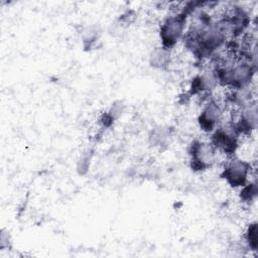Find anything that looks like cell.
<instances>
[{"instance_id": "cell-1", "label": "cell", "mask_w": 258, "mask_h": 258, "mask_svg": "<svg viewBox=\"0 0 258 258\" xmlns=\"http://www.w3.org/2000/svg\"><path fill=\"white\" fill-rule=\"evenodd\" d=\"M255 71V64L250 59H241L229 67L217 68L215 70L219 83L234 90L249 87Z\"/></svg>"}, {"instance_id": "cell-2", "label": "cell", "mask_w": 258, "mask_h": 258, "mask_svg": "<svg viewBox=\"0 0 258 258\" xmlns=\"http://www.w3.org/2000/svg\"><path fill=\"white\" fill-rule=\"evenodd\" d=\"M191 10H194V8L191 4L188 3L180 12L164 19L159 30L161 45L163 47L171 49L177 41L184 36L186 18Z\"/></svg>"}, {"instance_id": "cell-3", "label": "cell", "mask_w": 258, "mask_h": 258, "mask_svg": "<svg viewBox=\"0 0 258 258\" xmlns=\"http://www.w3.org/2000/svg\"><path fill=\"white\" fill-rule=\"evenodd\" d=\"M217 150L210 142L195 140L188 147L190 166L195 171H204L211 168L217 158Z\"/></svg>"}, {"instance_id": "cell-4", "label": "cell", "mask_w": 258, "mask_h": 258, "mask_svg": "<svg viewBox=\"0 0 258 258\" xmlns=\"http://www.w3.org/2000/svg\"><path fill=\"white\" fill-rule=\"evenodd\" d=\"M250 172L251 164L248 161L233 156L226 162L221 176L230 186L242 187L249 181Z\"/></svg>"}, {"instance_id": "cell-5", "label": "cell", "mask_w": 258, "mask_h": 258, "mask_svg": "<svg viewBox=\"0 0 258 258\" xmlns=\"http://www.w3.org/2000/svg\"><path fill=\"white\" fill-rule=\"evenodd\" d=\"M210 143L217 151L233 157L238 149V134L230 125L228 127L219 126L212 132Z\"/></svg>"}, {"instance_id": "cell-6", "label": "cell", "mask_w": 258, "mask_h": 258, "mask_svg": "<svg viewBox=\"0 0 258 258\" xmlns=\"http://www.w3.org/2000/svg\"><path fill=\"white\" fill-rule=\"evenodd\" d=\"M258 113L255 103H249L241 107L236 120H232L230 126L239 135H250L257 127Z\"/></svg>"}, {"instance_id": "cell-7", "label": "cell", "mask_w": 258, "mask_h": 258, "mask_svg": "<svg viewBox=\"0 0 258 258\" xmlns=\"http://www.w3.org/2000/svg\"><path fill=\"white\" fill-rule=\"evenodd\" d=\"M223 119V110L220 105L214 101H209L202 112L199 115L198 122L201 129L207 133H212L215 129H217Z\"/></svg>"}, {"instance_id": "cell-8", "label": "cell", "mask_w": 258, "mask_h": 258, "mask_svg": "<svg viewBox=\"0 0 258 258\" xmlns=\"http://www.w3.org/2000/svg\"><path fill=\"white\" fill-rule=\"evenodd\" d=\"M171 60V51L162 45L153 48L149 54V63L152 68L163 70L167 68Z\"/></svg>"}, {"instance_id": "cell-9", "label": "cell", "mask_w": 258, "mask_h": 258, "mask_svg": "<svg viewBox=\"0 0 258 258\" xmlns=\"http://www.w3.org/2000/svg\"><path fill=\"white\" fill-rule=\"evenodd\" d=\"M170 136H171V133L168 127L159 126L151 130L148 136V139L151 145L155 147H161L168 144L170 140Z\"/></svg>"}, {"instance_id": "cell-10", "label": "cell", "mask_w": 258, "mask_h": 258, "mask_svg": "<svg viewBox=\"0 0 258 258\" xmlns=\"http://www.w3.org/2000/svg\"><path fill=\"white\" fill-rule=\"evenodd\" d=\"M100 35H101V30L98 25L92 24L85 27L82 30V40H83L84 46L86 48L87 47L90 48L96 41H98Z\"/></svg>"}, {"instance_id": "cell-11", "label": "cell", "mask_w": 258, "mask_h": 258, "mask_svg": "<svg viewBox=\"0 0 258 258\" xmlns=\"http://www.w3.org/2000/svg\"><path fill=\"white\" fill-rule=\"evenodd\" d=\"M240 188V199L242 202L247 204L255 202L258 196V186L256 181H248Z\"/></svg>"}, {"instance_id": "cell-12", "label": "cell", "mask_w": 258, "mask_h": 258, "mask_svg": "<svg viewBox=\"0 0 258 258\" xmlns=\"http://www.w3.org/2000/svg\"><path fill=\"white\" fill-rule=\"evenodd\" d=\"M257 223H250L246 232H245V240L248 247L252 251H256L258 248V228Z\"/></svg>"}, {"instance_id": "cell-13", "label": "cell", "mask_w": 258, "mask_h": 258, "mask_svg": "<svg viewBox=\"0 0 258 258\" xmlns=\"http://www.w3.org/2000/svg\"><path fill=\"white\" fill-rule=\"evenodd\" d=\"M90 160H91V152L87 151L79 159L78 162V170L80 173H84L90 166Z\"/></svg>"}]
</instances>
